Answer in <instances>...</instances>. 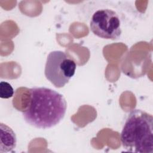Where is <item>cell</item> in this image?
<instances>
[{"mask_svg":"<svg viewBox=\"0 0 153 153\" xmlns=\"http://www.w3.org/2000/svg\"><path fill=\"white\" fill-rule=\"evenodd\" d=\"M14 91L11 85L5 81L0 83V97L2 99H8L14 95Z\"/></svg>","mask_w":153,"mask_h":153,"instance_id":"obj_6","label":"cell"},{"mask_svg":"<svg viewBox=\"0 0 153 153\" xmlns=\"http://www.w3.org/2000/svg\"><path fill=\"white\" fill-rule=\"evenodd\" d=\"M90 27L95 35L107 39H117L122 32L118 14L108 8L99 9L93 13Z\"/></svg>","mask_w":153,"mask_h":153,"instance_id":"obj_4","label":"cell"},{"mask_svg":"<svg viewBox=\"0 0 153 153\" xmlns=\"http://www.w3.org/2000/svg\"><path fill=\"white\" fill-rule=\"evenodd\" d=\"M76 63L62 51L50 52L46 60L44 74L46 78L57 88L63 87L74 75Z\"/></svg>","mask_w":153,"mask_h":153,"instance_id":"obj_3","label":"cell"},{"mask_svg":"<svg viewBox=\"0 0 153 153\" xmlns=\"http://www.w3.org/2000/svg\"><path fill=\"white\" fill-rule=\"evenodd\" d=\"M17 145V137L13 129L7 124L0 123V152L13 151Z\"/></svg>","mask_w":153,"mask_h":153,"instance_id":"obj_5","label":"cell"},{"mask_svg":"<svg viewBox=\"0 0 153 153\" xmlns=\"http://www.w3.org/2000/svg\"><path fill=\"white\" fill-rule=\"evenodd\" d=\"M29 103L23 111L25 121L38 128H51L65 117L67 103L62 94L46 87L29 90Z\"/></svg>","mask_w":153,"mask_h":153,"instance_id":"obj_1","label":"cell"},{"mask_svg":"<svg viewBox=\"0 0 153 153\" xmlns=\"http://www.w3.org/2000/svg\"><path fill=\"white\" fill-rule=\"evenodd\" d=\"M121 141L127 151L152 153V115L139 109L130 111L121 133Z\"/></svg>","mask_w":153,"mask_h":153,"instance_id":"obj_2","label":"cell"}]
</instances>
